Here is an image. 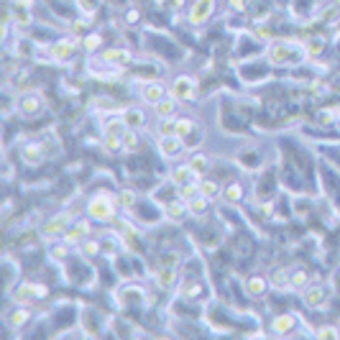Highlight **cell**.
Masks as SVG:
<instances>
[{"instance_id":"obj_1","label":"cell","mask_w":340,"mask_h":340,"mask_svg":"<svg viewBox=\"0 0 340 340\" xmlns=\"http://www.w3.org/2000/svg\"><path fill=\"white\" fill-rule=\"evenodd\" d=\"M266 56L271 64L281 67V64H302L307 51H305V46H299L294 41H271L266 46Z\"/></svg>"},{"instance_id":"obj_2","label":"cell","mask_w":340,"mask_h":340,"mask_svg":"<svg viewBox=\"0 0 340 340\" xmlns=\"http://www.w3.org/2000/svg\"><path fill=\"white\" fill-rule=\"evenodd\" d=\"M87 217H90L92 222H110L112 217H116L112 200H110V197H102V195L92 197V200L87 202Z\"/></svg>"},{"instance_id":"obj_3","label":"cell","mask_w":340,"mask_h":340,"mask_svg":"<svg viewBox=\"0 0 340 340\" xmlns=\"http://www.w3.org/2000/svg\"><path fill=\"white\" fill-rule=\"evenodd\" d=\"M169 95L177 97L179 102H190V100L197 95V85H195L192 77H177L174 85L169 87Z\"/></svg>"},{"instance_id":"obj_4","label":"cell","mask_w":340,"mask_h":340,"mask_svg":"<svg viewBox=\"0 0 340 340\" xmlns=\"http://www.w3.org/2000/svg\"><path fill=\"white\" fill-rule=\"evenodd\" d=\"M87 236H90V217L87 220H74L69 228L62 233V241L69 243V246H80Z\"/></svg>"},{"instance_id":"obj_5","label":"cell","mask_w":340,"mask_h":340,"mask_svg":"<svg viewBox=\"0 0 340 340\" xmlns=\"http://www.w3.org/2000/svg\"><path fill=\"white\" fill-rule=\"evenodd\" d=\"M72 225V212H62V215H54L49 217L44 225H41V236L44 238H54V236H62L67 228Z\"/></svg>"},{"instance_id":"obj_6","label":"cell","mask_w":340,"mask_h":340,"mask_svg":"<svg viewBox=\"0 0 340 340\" xmlns=\"http://www.w3.org/2000/svg\"><path fill=\"white\" fill-rule=\"evenodd\" d=\"M302 302H305L310 310H320L327 302V289L322 284H310V287L302 289Z\"/></svg>"},{"instance_id":"obj_7","label":"cell","mask_w":340,"mask_h":340,"mask_svg":"<svg viewBox=\"0 0 340 340\" xmlns=\"http://www.w3.org/2000/svg\"><path fill=\"white\" fill-rule=\"evenodd\" d=\"M156 148H159V154L164 159H177L187 146H184V138H179V136H161Z\"/></svg>"},{"instance_id":"obj_8","label":"cell","mask_w":340,"mask_h":340,"mask_svg":"<svg viewBox=\"0 0 340 340\" xmlns=\"http://www.w3.org/2000/svg\"><path fill=\"white\" fill-rule=\"evenodd\" d=\"M16 107H18V112H23V116H36V112L44 110V97L39 92H26V95L18 97Z\"/></svg>"},{"instance_id":"obj_9","label":"cell","mask_w":340,"mask_h":340,"mask_svg":"<svg viewBox=\"0 0 340 340\" xmlns=\"http://www.w3.org/2000/svg\"><path fill=\"white\" fill-rule=\"evenodd\" d=\"M169 95V87H164L161 82L156 80H151V82H143L141 85V100L148 102V105H156L159 100H164Z\"/></svg>"},{"instance_id":"obj_10","label":"cell","mask_w":340,"mask_h":340,"mask_svg":"<svg viewBox=\"0 0 340 340\" xmlns=\"http://www.w3.org/2000/svg\"><path fill=\"white\" fill-rule=\"evenodd\" d=\"M44 143H23L21 146V159L28 164V166H39L44 159H46V154H44Z\"/></svg>"},{"instance_id":"obj_11","label":"cell","mask_w":340,"mask_h":340,"mask_svg":"<svg viewBox=\"0 0 340 340\" xmlns=\"http://www.w3.org/2000/svg\"><path fill=\"white\" fill-rule=\"evenodd\" d=\"M212 8H215V0H195L192 8H190V23H195V26L205 23L210 18Z\"/></svg>"},{"instance_id":"obj_12","label":"cell","mask_w":340,"mask_h":340,"mask_svg":"<svg viewBox=\"0 0 340 340\" xmlns=\"http://www.w3.org/2000/svg\"><path fill=\"white\" fill-rule=\"evenodd\" d=\"M74 41H67V39H59V41H54L46 51H49V56L54 59V62H69L72 59V54H74Z\"/></svg>"},{"instance_id":"obj_13","label":"cell","mask_w":340,"mask_h":340,"mask_svg":"<svg viewBox=\"0 0 340 340\" xmlns=\"http://www.w3.org/2000/svg\"><path fill=\"white\" fill-rule=\"evenodd\" d=\"M294 327H297V315L294 312H284V315H276L271 320V330L276 335H289Z\"/></svg>"},{"instance_id":"obj_14","label":"cell","mask_w":340,"mask_h":340,"mask_svg":"<svg viewBox=\"0 0 340 340\" xmlns=\"http://www.w3.org/2000/svg\"><path fill=\"white\" fill-rule=\"evenodd\" d=\"M100 59L107 62V64H112V67H123V64H128L133 56H131L128 49H105V51H100Z\"/></svg>"},{"instance_id":"obj_15","label":"cell","mask_w":340,"mask_h":340,"mask_svg":"<svg viewBox=\"0 0 340 340\" xmlns=\"http://www.w3.org/2000/svg\"><path fill=\"white\" fill-rule=\"evenodd\" d=\"M269 287H271V284H269L266 279H263V276H258V274H253V276H248V279H246V294H248V297H253V299L263 297Z\"/></svg>"},{"instance_id":"obj_16","label":"cell","mask_w":340,"mask_h":340,"mask_svg":"<svg viewBox=\"0 0 340 340\" xmlns=\"http://www.w3.org/2000/svg\"><path fill=\"white\" fill-rule=\"evenodd\" d=\"M31 320V312L23 307V305H18L16 310H11V312H6V325L8 327H13V330H18V327H23L26 322Z\"/></svg>"},{"instance_id":"obj_17","label":"cell","mask_w":340,"mask_h":340,"mask_svg":"<svg viewBox=\"0 0 340 340\" xmlns=\"http://www.w3.org/2000/svg\"><path fill=\"white\" fill-rule=\"evenodd\" d=\"M177 107H179V100L172 97V95H166L164 100H159V102L154 105L156 118H174V116H177Z\"/></svg>"},{"instance_id":"obj_18","label":"cell","mask_w":340,"mask_h":340,"mask_svg":"<svg viewBox=\"0 0 340 340\" xmlns=\"http://www.w3.org/2000/svg\"><path fill=\"white\" fill-rule=\"evenodd\" d=\"M164 215H166L169 220L179 222V220H184V215H190V207H187V202L179 197V200H174V202H169V205H166Z\"/></svg>"},{"instance_id":"obj_19","label":"cell","mask_w":340,"mask_h":340,"mask_svg":"<svg viewBox=\"0 0 340 340\" xmlns=\"http://www.w3.org/2000/svg\"><path fill=\"white\" fill-rule=\"evenodd\" d=\"M123 121H126L128 128H136V131L146 126V116H143V110H138V107H126L123 110Z\"/></svg>"},{"instance_id":"obj_20","label":"cell","mask_w":340,"mask_h":340,"mask_svg":"<svg viewBox=\"0 0 340 340\" xmlns=\"http://www.w3.org/2000/svg\"><path fill=\"white\" fill-rule=\"evenodd\" d=\"M169 179H172V184H184V182H190V179H197L195 177V172H192V166L190 164H182V166H174L172 172H169Z\"/></svg>"},{"instance_id":"obj_21","label":"cell","mask_w":340,"mask_h":340,"mask_svg":"<svg viewBox=\"0 0 340 340\" xmlns=\"http://www.w3.org/2000/svg\"><path fill=\"white\" fill-rule=\"evenodd\" d=\"M220 197H222L225 205H238V202L243 200V187H241L238 182H233V184H228V187L220 192Z\"/></svg>"},{"instance_id":"obj_22","label":"cell","mask_w":340,"mask_h":340,"mask_svg":"<svg viewBox=\"0 0 340 340\" xmlns=\"http://www.w3.org/2000/svg\"><path fill=\"white\" fill-rule=\"evenodd\" d=\"M289 279H292V271H287V269H276V271H271L269 284H271V289L284 292V289H289Z\"/></svg>"},{"instance_id":"obj_23","label":"cell","mask_w":340,"mask_h":340,"mask_svg":"<svg viewBox=\"0 0 340 340\" xmlns=\"http://www.w3.org/2000/svg\"><path fill=\"white\" fill-rule=\"evenodd\" d=\"M177 190H179L177 195H179V197H182L184 202H190L192 197H197V195H200V182L190 179V182H184V184H179V187H177Z\"/></svg>"},{"instance_id":"obj_24","label":"cell","mask_w":340,"mask_h":340,"mask_svg":"<svg viewBox=\"0 0 340 340\" xmlns=\"http://www.w3.org/2000/svg\"><path fill=\"white\" fill-rule=\"evenodd\" d=\"M305 287H310V271H305V269H297V271H292V279H289V289H297V292H302Z\"/></svg>"},{"instance_id":"obj_25","label":"cell","mask_w":340,"mask_h":340,"mask_svg":"<svg viewBox=\"0 0 340 340\" xmlns=\"http://www.w3.org/2000/svg\"><path fill=\"white\" fill-rule=\"evenodd\" d=\"M102 131H105V133H110V136H123V133L128 131V126H126L123 116H121V118H107V121H105V126H102Z\"/></svg>"},{"instance_id":"obj_26","label":"cell","mask_w":340,"mask_h":340,"mask_svg":"<svg viewBox=\"0 0 340 340\" xmlns=\"http://www.w3.org/2000/svg\"><path fill=\"white\" fill-rule=\"evenodd\" d=\"M102 148L107 151V154H121V151H123V138L121 136L102 133Z\"/></svg>"},{"instance_id":"obj_27","label":"cell","mask_w":340,"mask_h":340,"mask_svg":"<svg viewBox=\"0 0 340 340\" xmlns=\"http://www.w3.org/2000/svg\"><path fill=\"white\" fill-rule=\"evenodd\" d=\"M305 51H307V56H320L325 51V39L322 36H310L305 41Z\"/></svg>"},{"instance_id":"obj_28","label":"cell","mask_w":340,"mask_h":340,"mask_svg":"<svg viewBox=\"0 0 340 340\" xmlns=\"http://www.w3.org/2000/svg\"><path fill=\"white\" fill-rule=\"evenodd\" d=\"M80 253H82L85 258H92V256L102 253V246H100V241H95V238H85V241L80 243Z\"/></svg>"},{"instance_id":"obj_29","label":"cell","mask_w":340,"mask_h":340,"mask_svg":"<svg viewBox=\"0 0 340 340\" xmlns=\"http://www.w3.org/2000/svg\"><path fill=\"white\" fill-rule=\"evenodd\" d=\"M220 187H217V182H212V179H200V195H205L207 200H215V197H220Z\"/></svg>"},{"instance_id":"obj_30","label":"cell","mask_w":340,"mask_h":340,"mask_svg":"<svg viewBox=\"0 0 340 340\" xmlns=\"http://www.w3.org/2000/svg\"><path fill=\"white\" fill-rule=\"evenodd\" d=\"M207 197L205 195H197V197H192L190 202H187V207H190V215H195V217H200V215H205V210H207Z\"/></svg>"},{"instance_id":"obj_31","label":"cell","mask_w":340,"mask_h":340,"mask_svg":"<svg viewBox=\"0 0 340 340\" xmlns=\"http://www.w3.org/2000/svg\"><path fill=\"white\" fill-rule=\"evenodd\" d=\"M156 136H177V118H159L156 126Z\"/></svg>"},{"instance_id":"obj_32","label":"cell","mask_w":340,"mask_h":340,"mask_svg":"<svg viewBox=\"0 0 340 340\" xmlns=\"http://www.w3.org/2000/svg\"><path fill=\"white\" fill-rule=\"evenodd\" d=\"M13 299H16V305H28V302L33 299V289H31V284H21V287L16 289Z\"/></svg>"},{"instance_id":"obj_33","label":"cell","mask_w":340,"mask_h":340,"mask_svg":"<svg viewBox=\"0 0 340 340\" xmlns=\"http://www.w3.org/2000/svg\"><path fill=\"white\" fill-rule=\"evenodd\" d=\"M195 128H197V126H195L192 118H177V136H179V138H187Z\"/></svg>"},{"instance_id":"obj_34","label":"cell","mask_w":340,"mask_h":340,"mask_svg":"<svg viewBox=\"0 0 340 340\" xmlns=\"http://www.w3.org/2000/svg\"><path fill=\"white\" fill-rule=\"evenodd\" d=\"M100 246H102V253H105V256H116L118 248H121V241H118L116 236H107V238L100 241Z\"/></svg>"},{"instance_id":"obj_35","label":"cell","mask_w":340,"mask_h":340,"mask_svg":"<svg viewBox=\"0 0 340 340\" xmlns=\"http://www.w3.org/2000/svg\"><path fill=\"white\" fill-rule=\"evenodd\" d=\"M121 138H123V151H136L138 148V133H136V128H128Z\"/></svg>"},{"instance_id":"obj_36","label":"cell","mask_w":340,"mask_h":340,"mask_svg":"<svg viewBox=\"0 0 340 340\" xmlns=\"http://www.w3.org/2000/svg\"><path fill=\"white\" fill-rule=\"evenodd\" d=\"M136 200H138V197H136L133 190H123V192L118 195V205H121L123 210H133V207H136Z\"/></svg>"},{"instance_id":"obj_37","label":"cell","mask_w":340,"mask_h":340,"mask_svg":"<svg viewBox=\"0 0 340 340\" xmlns=\"http://www.w3.org/2000/svg\"><path fill=\"white\" fill-rule=\"evenodd\" d=\"M174 281H177V271H174L172 266H164V269L159 271V284H161L164 289H169V287H174Z\"/></svg>"},{"instance_id":"obj_38","label":"cell","mask_w":340,"mask_h":340,"mask_svg":"<svg viewBox=\"0 0 340 340\" xmlns=\"http://www.w3.org/2000/svg\"><path fill=\"white\" fill-rule=\"evenodd\" d=\"M315 337H320V340H337L340 337V330L335 325H322V327H317Z\"/></svg>"},{"instance_id":"obj_39","label":"cell","mask_w":340,"mask_h":340,"mask_svg":"<svg viewBox=\"0 0 340 340\" xmlns=\"http://www.w3.org/2000/svg\"><path fill=\"white\" fill-rule=\"evenodd\" d=\"M190 166H192V172H195V177H200L205 169H207V159L202 156V154H195L192 159H190Z\"/></svg>"},{"instance_id":"obj_40","label":"cell","mask_w":340,"mask_h":340,"mask_svg":"<svg viewBox=\"0 0 340 340\" xmlns=\"http://www.w3.org/2000/svg\"><path fill=\"white\" fill-rule=\"evenodd\" d=\"M100 44H102V36L100 33H92V36H87V39L82 41V49L95 51V49H100Z\"/></svg>"},{"instance_id":"obj_41","label":"cell","mask_w":340,"mask_h":340,"mask_svg":"<svg viewBox=\"0 0 340 340\" xmlns=\"http://www.w3.org/2000/svg\"><path fill=\"white\" fill-rule=\"evenodd\" d=\"M16 54H18V56H33V44H31L28 39H21L18 46H16Z\"/></svg>"},{"instance_id":"obj_42","label":"cell","mask_w":340,"mask_h":340,"mask_svg":"<svg viewBox=\"0 0 340 340\" xmlns=\"http://www.w3.org/2000/svg\"><path fill=\"white\" fill-rule=\"evenodd\" d=\"M77 6H80V11H85V13H95V11L100 8V0H77Z\"/></svg>"},{"instance_id":"obj_43","label":"cell","mask_w":340,"mask_h":340,"mask_svg":"<svg viewBox=\"0 0 340 340\" xmlns=\"http://www.w3.org/2000/svg\"><path fill=\"white\" fill-rule=\"evenodd\" d=\"M67 251H69V243L62 241V246H54V248H51V256H54V258H64Z\"/></svg>"},{"instance_id":"obj_44","label":"cell","mask_w":340,"mask_h":340,"mask_svg":"<svg viewBox=\"0 0 340 340\" xmlns=\"http://www.w3.org/2000/svg\"><path fill=\"white\" fill-rule=\"evenodd\" d=\"M31 289H33V299H41V297H46V287L44 284H31Z\"/></svg>"},{"instance_id":"obj_45","label":"cell","mask_w":340,"mask_h":340,"mask_svg":"<svg viewBox=\"0 0 340 340\" xmlns=\"http://www.w3.org/2000/svg\"><path fill=\"white\" fill-rule=\"evenodd\" d=\"M332 121H335L332 112H320V116H317V123H320V126H330Z\"/></svg>"},{"instance_id":"obj_46","label":"cell","mask_w":340,"mask_h":340,"mask_svg":"<svg viewBox=\"0 0 340 340\" xmlns=\"http://www.w3.org/2000/svg\"><path fill=\"white\" fill-rule=\"evenodd\" d=\"M82 28H85L82 21H74V23H72V33H82Z\"/></svg>"},{"instance_id":"obj_47","label":"cell","mask_w":340,"mask_h":340,"mask_svg":"<svg viewBox=\"0 0 340 340\" xmlns=\"http://www.w3.org/2000/svg\"><path fill=\"white\" fill-rule=\"evenodd\" d=\"M31 6H33V0H18L16 3V8H28V11H31Z\"/></svg>"},{"instance_id":"obj_48","label":"cell","mask_w":340,"mask_h":340,"mask_svg":"<svg viewBox=\"0 0 340 340\" xmlns=\"http://www.w3.org/2000/svg\"><path fill=\"white\" fill-rule=\"evenodd\" d=\"M271 210H274V202H269V205H261V212H263V215H271Z\"/></svg>"},{"instance_id":"obj_49","label":"cell","mask_w":340,"mask_h":340,"mask_svg":"<svg viewBox=\"0 0 340 340\" xmlns=\"http://www.w3.org/2000/svg\"><path fill=\"white\" fill-rule=\"evenodd\" d=\"M231 6H233L236 11H241V8H243V0H231Z\"/></svg>"},{"instance_id":"obj_50","label":"cell","mask_w":340,"mask_h":340,"mask_svg":"<svg viewBox=\"0 0 340 340\" xmlns=\"http://www.w3.org/2000/svg\"><path fill=\"white\" fill-rule=\"evenodd\" d=\"M172 6L174 8H182V0H172Z\"/></svg>"},{"instance_id":"obj_51","label":"cell","mask_w":340,"mask_h":340,"mask_svg":"<svg viewBox=\"0 0 340 340\" xmlns=\"http://www.w3.org/2000/svg\"><path fill=\"white\" fill-rule=\"evenodd\" d=\"M332 3H335V8H340V0H332Z\"/></svg>"}]
</instances>
